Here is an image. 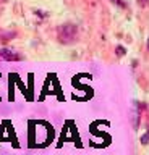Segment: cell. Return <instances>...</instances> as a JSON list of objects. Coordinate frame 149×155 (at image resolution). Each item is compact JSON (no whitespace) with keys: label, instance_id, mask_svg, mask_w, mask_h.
I'll return each instance as SVG.
<instances>
[{"label":"cell","instance_id":"3957f363","mask_svg":"<svg viewBox=\"0 0 149 155\" xmlns=\"http://www.w3.org/2000/svg\"><path fill=\"white\" fill-rule=\"evenodd\" d=\"M138 118H139V113H138V111H133V113H131V120H133V126H134V128H138Z\"/></svg>","mask_w":149,"mask_h":155},{"label":"cell","instance_id":"8992f818","mask_svg":"<svg viewBox=\"0 0 149 155\" xmlns=\"http://www.w3.org/2000/svg\"><path fill=\"white\" fill-rule=\"evenodd\" d=\"M139 2V5H141V7H146V5L149 3V0H138Z\"/></svg>","mask_w":149,"mask_h":155},{"label":"cell","instance_id":"277c9868","mask_svg":"<svg viewBox=\"0 0 149 155\" xmlns=\"http://www.w3.org/2000/svg\"><path fill=\"white\" fill-rule=\"evenodd\" d=\"M115 52H117V55H118V57H123V55H125V47L118 45L117 48H115Z\"/></svg>","mask_w":149,"mask_h":155},{"label":"cell","instance_id":"7a4b0ae2","mask_svg":"<svg viewBox=\"0 0 149 155\" xmlns=\"http://www.w3.org/2000/svg\"><path fill=\"white\" fill-rule=\"evenodd\" d=\"M0 58H2V60H7V61L20 60L18 53H15L13 50H8V48H2V50H0Z\"/></svg>","mask_w":149,"mask_h":155},{"label":"cell","instance_id":"6da1fadb","mask_svg":"<svg viewBox=\"0 0 149 155\" xmlns=\"http://www.w3.org/2000/svg\"><path fill=\"white\" fill-rule=\"evenodd\" d=\"M75 36H76V26L75 24H63V26L59 29V37H60V41H63V42L73 41Z\"/></svg>","mask_w":149,"mask_h":155},{"label":"cell","instance_id":"ba28073f","mask_svg":"<svg viewBox=\"0 0 149 155\" xmlns=\"http://www.w3.org/2000/svg\"><path fill=\"white\" fill-rule=\"evenodd\" d=\"M147 48H149V39H147Z\"/></svg>","mask_w":149,"mask_h":155},{"label":"cell","instance_id":"52a82bcc","mask_svg":"<svg viewBox=\"0 0 149 155\" xmlns=\"http://www.w3.org/2000/svg\"><path fill=\"white\" fill-rule=\"evenodd\" d=\"M112 2H117L118 5H122V7H123V2H122V0H112Z\"/></svg>","mask_w":149,"mask_h":155},{"label":"cell","instance_id":"5b68a950","mask_svg":"<svg viewBox=\"0 0 149 155\" xmlns=\"http://www.w3.org/2000/svg\"><path fill=\"white\" fill-rule=\"evenodd\" d=\"M141 142H143V144H147V142H149V131H147L146 134L141 136Z\"/></svg>","mask_w":149,"mask_h":155}]
</instances>
